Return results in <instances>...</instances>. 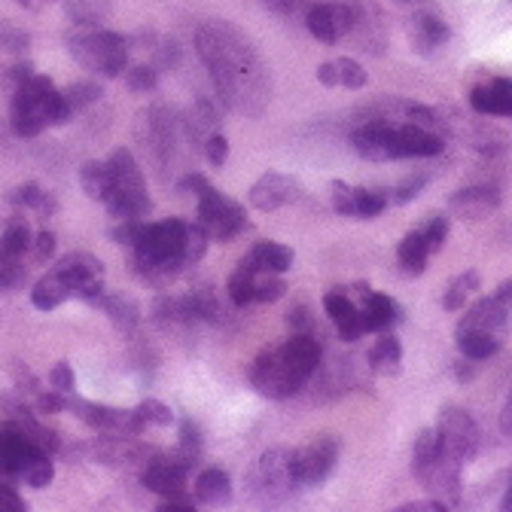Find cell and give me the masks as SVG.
<instances>
[{"mask_svg":"<svg viewBox=\"0 0 512 512\" xmlns=\"http://www.w3.org/2000/svg\"><path fill=\"white\" fill-rule=\"evenodd\" d=\"M196 49L220 101L235 113L260 116L269 104V71L253 43L226 22H208L196 31Z\"/></svg>","mask_w":512,"mask_h":512,"instance_id":"obj_1","label":"cell"},{"mask_svg":"<svg viewBox=\"0 0 512 512\" xmlns=\"http://www.w3.org/2000/svg\"><path fill=\"white\" fill-rule=\"evenodd\" d=\"M320 366V345L311 333H293L284 345L263 351L250 366V384L269 400H287Z\"/></svg>","mask_w":512,"mask_h":512,"instance_id":"obj_2","label":"cell"},{"mask_svg":"<svg viewBox=\"0 0 512 512\" xmlns=\"http://www.w3.org/2000/svg\"><path fill=\"white\" fill-rule=\"evenodd\" d=\"M512 317V281H503L491 296L479 299L455 330L458 351L470 360H488L503 348Z\"/></svg>","mask_w":512,"mask_h":512,"instance_id":"obj_3","label":"cell"},{"mask_svg":"<svg viewBox=\"0 0 512 512\" xmlns=\"http://www.w3.org/2000/svg\"><path fill=\"white\" fill-rule=\"evenodd\" d=\"M186 220H159V223H144L141 235L135 241V263L144 272V278H171L177 275L186 263Z\"/></svg>","mask_w":512,"mask_h":512,"instance_id":"obj_4","label":"cell"},{"mask_svg":"<svg viewBox=\"0 0 512 512\" xmlns=\"http://www.w3.org/2000/svg\"><path fill=\"white\" fill-rule=\"evenodd\" d=\"M461 467L464 464L448 455L439 445L433 427H427L415 436V442H412V473L448 509L461 503Z\"/></svg>","mask_w":512,"mask_h":512,"instance_id":"obj_5","label":"cell"},{"mask_svg":"<svg viewBox=\"0 0 512 512\" xmlns=\"http://www.w3.org/2000/svg\"><path fill=\"white\" fill-rule=\"evenodd\" d=\"M10 119H13V132L19 138H37L46 125H61L64 119H71V113L61 92L49 83V77L34 74L16 86Z\"/></svg>","mask_w":512,"mask_h":512,"instance_id":"obj_6","label":"cell"},{"mask_svg":"<svg viewBox=\"0 0 512 512\" xmlns=\"http://www.w3.org/2000/svg\"><path fill=\"white\" fill-rule=\"evenodd\" d=\"M110 168V192H107V211L116 220H141L150 214V196H147V180L128 150H116L107 159Z\"/></svg>","mask_w":512,"mask_h":512,"instance_id":"obj_7","label":"cell"},{"mask_svg":"<svg viewBox=\"0 0 512 512\" xmlns=\"http://www.w3.org/2000/svg\"><path fill=\"white\" fill-rule=\"evenodd\" d=\"M68 49L86 71L101 77H119L128 64V37L116 31H104V28L74 31L68 34Z\"/></svg>","mask_w":512,"mask_h":512,"instance_id":"obj_8","label":"cell"},{"mask_svg":"<svg viewBox=\"0 0 512 512\" xmlns=\"http://www.w3.org/2000/svg\"><path fill=\"white\" fill-rule=\"evenodd\" d=\"M293 455L290 448H269V452L260 455V461L253 464V470L247 473V488H250V497L256 503H284L293 488L299 485L296 479V464H293Z\"/></svg>","mask_w":512,"mask_h":512,"instance_id":"obj_9","label":"cell"},{"mask_svg":"<svg viewBox=\"0 0 512 512\" xmlns=\"http://www.w3.org/2000/svg\"><path fill=\"white\" fill-rule=\"evenodd\" d=\"M436 439L448 455L458 458L461 464L473 461L479 452V427L467 409L458 406H445L436 418Z\"/></svg>","mask_w":512,"mask_h":512,"instance_id":"obj_10","label":"cell"},{"mask_svg":"<svg viewBox=\"0 0 512 512\" xmlns=\"http://www.w3.org/2000/svg\"><path fill=\"white\" fill-rule=\"evenodd\" d=\"M199 223L208 229L211 238L229 241L247 226V214L238 202L226 199L223 192L208 183L205 189H199Z\"/></svg>","mask_w":512,"mask_h":512,"instance_id":"obj_11","label":"cell"},{"mask_svg":"<svg viewBox=\"0 0 512 512\" xmlns=\"http://www.w3.org/2000/svg\"><path fill=\"white\" fill-rule=\"evenodd\" d=\"M192 464H196V458L183 455L180 448L171 455H156L153 461H147V470L141 473V485L162 497H180L186 494V476Z\"/></svg>","mask_w":512,"mask_h":512,"instance_id":"obj_12","label":"cell"},{"mask_svg":"<svg viewBox=\"0 0 512 512\" xmlns=\"http://www.w3.org/2000/svg\"><path fill=\"white\" fill-rule=\"evenodd\" d=\"M336 461H339V439L330 436V433L314 436L305 448H299V452L293 455L299 485H320V482H327V476L333 473Z\"/></svg>","mask_w":512,"mask_h":512,"instance_id":"obj_13","label":"cell"},{"mask_svg":"<svg viewBox=\"0 0 512 512\" xmlns=\"http://www.w3.org/2000/svg\"><path fill=\"white\" fill-rule=\"evenodd\" d=\"M31 229L22 217L7 220L4 232H0V287H16L25 278V253H31Z\"/></svg>","mask_w":512,"mask_h":512,"instance_id":"obj_14","label":"cell"},{"mask_svg":"<svg viewBox=\"0 0 512 512\" xmlns=\"http://www.w3.org/2000/svg\"><path fill=\"white\" fill-rule=\"evenodd\" d=\"M37 455H43V448L16 421H7L0 427V476L22 479Z\"/></svg>","mask_w":512,"mask_h":512,"instance_id":"obj_15","label":"cell"},{"mask_svg":"<svg viewBox=\"0 0 512 512\" xmlns=\"http://www.w3.org/2000/svg\"><path fill=\"white\" fill-rule=\"evenodd\" d=\"M64 409L74 412L83 424L95 427V430H104V433H116V436H135L138 430H144L135 418V412L128 409H110V406H98V403H89V400H80V397H64Z\"/></svg>","mask_w":512,"mask_h":512,"instance_id":"obj_16","label":"cell"},{"mask_svg":"<svg viewBox=\"0 0 512 512\" xmlns=\"http://www.w3.org/2000/svg\"><path fill=\"white\" fill-rule=\"evenodd\" d=\"M55 269L71 284V293L77 299L95 302L104 293V266L92 253H68L55 263Z\"/></svg>","mask_w":512,"mask_h":512,"instance_id":"obj_17","label":"cell"},{"mask_svg":"<svg viewBox=\"0 0 512 512\" xmlns=\"http://www.w3.org/2000/svg\"><path fill=\"white\" fill-rule=\"evenodd\" d=\"M351 144L357 156L369 162H397L400 159V141H397V125L394 122H381L369 119L360 128H354Z\"/></svg>","mask_w":512,"mask_h":512,"instance_id":"obj_18","label":"cell"},{"mask_svg":"<svg viewBox=\"0 0 512 512\" xmlns=\"http://www.w3.org/2000/svg\"><path fill=\"white\" fill-rule=\"evenodd\" d=\"M305 25L311 31V37H317L320 43H339L342 37H348L357 25V13L351 4H314L305 16Z\"/></svg>","mask_w":512,"mask_h":512,"instance_id":"obj_19","label":"cell"},{"mask_svg":"<svg viewBox=\"0 0 512 512\" xmlns=\"http://www.w3.org/2000/svg\"><path fill=\"white\" fill-rule=\"evenodd\" d=\"M296 196H299V183L287 174H278V171H266L250 186V205L256 211H266V214L296 202Z\"/></svg>","mask_w":512,"mask_h":512,"instance_id":"obj_20","label":"cell"},{"mask_svg":"<svg viewBox=\"0 0 512 512\" xmlns=\"http://www.w3.org/2000/svg\"><path fill=\"white\" fill-rule=\"evenodd\" d=\"M397 141H400V159H430L439 156L445 147V135L418 122H397Z\"/></svg>","mask_w":512,"mask_h":512,"instance_id":"obj_21","label":"cell"},{"mask_svg":"<svg viewBox=\"0 0 512 512\" xmlns=\"http://www.w3.org/2000/svg\"><path fill=\"white\" fill-rule=\"evenodd\" d=\"M470 104L482 116H506L509 119L512 116V80L494 77V80H485V83L473 86Z\"/></svg>","mask_w":512,"mask_h":512,"instance_id":"obj_22","label":"cell"},{"mask_svg":"<svg viewBox=\"0 0 512 512\" xmlns=\"http://www.w3.org/2000/svg\"><path fill=\"white\" fill-rule=\"evenodd\" d=\"M360 317H363V330L366 333H381V330H391L394 324L403 320V308L397 299L384 296V293H363L360 302Z\"/></svg>","mask_w":512,"mask_h":512,"instance_id":"obj_23","label":"cell"},{"mask_svg":"<svg viewBox=\"0 0 512 512\" xmlns=\"http://www.w3.org/2000/svg\"><path fill=\"white\" fill-rule=\"evenodd\" d=\"M324 308L333 317V324L339 327L345 342H354V339H360L366 333L363 330V317H360V305H354V299L348 293H342V290L327 293L324 296Z\"/></svg>","mask_w":512,"mask_h":512,"instance_id":"obj_24","label":"cell"},{"mask_svg":"<svg viewBox=\"0 0 512 512\" xmlns=\"http://www.w3.org/2000/svg\"><path fill=\"white\" fill-rule=\"evenodd\" d=\"M500 205V192L494 186H470L452 196V211L464 220H482Z\"/></svg>","mask_w":512,"mask_h":512,"instance_id":"obj_25","label":"cell"},{"mask_svg":"<svg viewBox=\"0 0 512 512\" xmlns=\"http://www.w3.org/2000/svg\"><path fill=\"white\" fill-rule=\"evenodd\" d=\"M247 269L253 272H275V275H284L293 263V250L278 244V241H260L253 244V250L241 260Z\"/></svg>","mask_w":512,"mask_h":512,"instance_id":"obj_26","label":"cell"},{"mask_svg":"<svg viewBox=\"0 0 512 512\" xmlns=\"http://www.w3.org/2000/svg\"><path fill=\"white\" fill-rule=\"evenodd\" d=\"M448 37H452L448 25H445L439 16H430V13L415 16V22H412V28H409L412 49L421 52V55H430L433 49H439L442 43H448Z\"/></svg>","mask_w":512,"mask_h":512,"instance_id":"obj_27","label":"cell"},{"mask_svg":"<svg viewBox=\"0 0 512 512\" xmlns=\"http://www.w3.org/2000/svg\"><path fill=\"white\" fill-rule=\"evenodd\" d=\"M74 293H71V284L64 281V275L58 272V269H49L37 284H34V290H31V302H34V308H40V311H52V308H58L61 302H68Z\"/></svg>","mask_w":512,"mask_h":512,"instance_id":"obj_28","label":"cell"},{"mask_svg":"<svg viewBox=\"0 0 512 512\" xmlns=\"http://www.w3.org/2000/svg\"><path fill=\"white\" fill-rule=\"evenodd\" d=\"M196 500H202L208 506H226L232 500V479H229V473L217 470V467L199 473V479H196Z\"/></svg>","mask_w":512,"mask_h":512,"instance_id":"obj_29","label":"cell"},{"mask_svg":"<svg viewBox=\"0 0 512 512\" xmlns=\"http://www.w3.org/2000/svg\"><path fill=\"white\" fill-rule=\"evenodd\" d=\"M400 363H403V348H400V339L394 336H381L372 351H369V366L378 372V375H397L400 372Z\"/></svg>","mask_w":512,"mask_h":512,"instance_id":"obj_30","label":"cell"},{"mask_svg":"<svg viewBox=\"0 0 512 512\" xmlns=\"http://www.w3.org/2000/svg\"><path fill=\"white\" fill-rule=\"evenodd\" d=\"M427 256H430V247L421 232H409L397 247V260L406 275H421L427 269Z\"/></svg>","mask_w":512,"mask_h":512,"instance_id":"obj_31","label":"cell"},{"mask_svg":"<svg viewBox=\"0 0 512 512\" xmlns=\"http://www.w3.org/2000/svg\"><path fill=\"white\" fill-rule=\"evenodd\" d=\"M95 305H101L104 311H107V317L113 320L116 327H122V330H132V327H138V320H141V308L128 299V296H98L95 299Z\"/></svg>","mask_w":512,"mask_h":512,"instance_id":"obj_32","label":"cell"},{"mask_svg":"<svg viewBox=\"0 0 512 512\" xmlns=\"http://www.w3.org/2000/svg\"><path fill=\"white\" fill-rule=\"evenodd\" d=\"M476 290H479V272H473V269L461 272L452 284H448V290H445V296H442V308H445V311H461L464 302H467Z\"/></svg>","mask_w":512,"mask_h":512,"instance_id":"obj_33","label":"cell"},{"mask_svg":"<svg viewBox=\"0 0 512 512\" xmlns=\"http://www.w3.org/2000/svg\"><path fill=\"white\" fill-rule=\"evenodd\" d=\"M80 180H83V189H86L89 199L107 202V192H110V168H107V162H86L80 168Z\"/></svg>","mask_w":512,"mask_h":512,"instance_id":"obj_34","label":"cell"},{"mask_svg":"<svg viewBox=\"0 0 512 512\" xmlns=\"http://www.w3.org/2000/svg\"><path fill=\"white\" fill-rule=\"evenodd\" d=\"M68 16L80 28H98L110 16L107 0H68Z\"/></svg>","mask_w":512,"mask_h":512,"instance_id":"obj_35","label":"cell"},{"mask_svg":"<svg viewBox=\"0 0 512 512\" xmlns=\"http://www.w3.org/2000/svg\"><path fill=\"white\" fill-rule=\"evenodd\" d=\"M287 293V281L275 272H253V302H278Z\"/></svg>","mask_w":512,"mask_h":512,"instance_id":"obj_36","label":"cell"},{"mask_svg":"<svg viewBox=\"0 0 512 512\" xmlns=\"http://www.w3.org/2000/svg\"><path fill=\"white\" fill-rule=\"evenodd\" d=\"M226 290H229V299L235 305H250L253 302V269H247L244 263H238V269L232 272Z\"/></svg>","mask_w":512,"mask_h":512,"instance_id":"obj_37","label":"cell"},{"mask_svg":"<svg viewBox=\"0 0 512 512\" xmlns=\"http://www.w3.org/2000/svg\"><path fill=\"white\" fill-rule=\"evenodd\" d=\"M388 208V196L378 189H354V217H378Z\"/></svg>","mask_w":512,"mask_h":512,"instance_id":"obj_38","label":"cell"},{"mask_svg":"<svg viewBox=\"0 0 512 512\" xmlns=\"http://www.w3.org/2000/svg\"><path fill=\"white\" fill-rule=\"evenodd\" d=\"M132 412H135L141 427H168L174 421V412L165 403H159V400H147V403H141Z\"/></svg>","mask_w":512,"mask_h":512,"instance_id":"obj_39","label":"cell"},{"mask_svg":"<svg viewBox=\"0 0 512 512\" xmlns=\"http://www.w3.org/2000/svg\"><path fill=\"white\" fill-rule=\"evenodd\" d=\"M61 98H64V104H68V113L74 116L77 110H83L86 104L101 98V89L95 83H74V86H68L61 92Z\"/></svg>","mask_w":512,"mask_h":512,"instance_id":"obj_40","label":"cell"},{"mask_svg":"<svg viewBox=\"0 0 512 512\" xmlns=\"http://www.w3.org/2000/svg\"><path fill=\"white\" fill-rule=\"evenodd\" d=\"M52 476H55V464H52V455H37L34 461H31V467L25 470V482L31 485V488H46L49 482H52Z\"/></svg>","mask_w":512,"mask_h":512,"instance_id":"obj_41","label":"cell"},{"mask_svg":"<svg viewBox=\"0 0 512 512\" xmlns=\"http://www.w3.org/2000/svg\"><path fill=\"white\" fill-rule=\"evenodd\" d=\"M336 68H339V86H345V89H363L366 80H369L366 68H363V64H357L354 58H339Z\"/></svg>","mask_w":512,"mask_h":512,"instance_id":"obj_42","label":"cell"},{"mask_svg":"<svg viewBox=\"0 0 512 512\" xmlns=\"http://www.w3.org/2000/svg\"><path fill=\"white\" fill-rule=\"evenodd\" d=\"M156 83H159L156 68H147V64H138V68L125 74V86L132 92H150V89H156Z\"/></svg>","mask_w":512,"mask_h":512,"instance_id":"obj_43","label":"cell"},{"mask_svg":"<svg viewBox=\"0 0 512 512\" xmlns=\"http://www.w3.org/2000/svg\"><path fill=\"white\" fill-rule=\"evenodd\" d=\"M424 183H427V174H412V177H406L400 186H394V192H391V202L394 205H409L418 192L424 189Z\"/></svg>","mask_w":512,"mask_h":512,"instance_id":"obj_44","label":"cell"},{"mask_svg":"<svg viewBox=\"0 0 512 512\" xmlns=\"http://www.w3.org/2000/svg\"><path fill=\"white\" fill-rule=\"evenodd\" d=\"M330 192H333V211L342 214V217H354V186H348L342 180H333Z\"/></svg>","mask_w":512,"mask_h":512,"instance_id":"obj_45","label":"cell"},{"mask_svg":"<svg viewBox=\"0 0 512 512\" xmlns=\"http://www.w3.org/2000/svg\"><path fill=\"white\" fill-rule=\"evenodd\" d=\"M180 452L189 455V458H199V452H202V433L192 421L180 424Z\"/></svg>","mask_w":512,"mask_h":512,"instance_id":"obj_46","label":"cell"},{"mask_svg":"<svg viewBox=\"0 0 512 512\" xmlns=\"http://www.w3.org/2000/svg\"><path fill=\"white\" fill-rule=\"evenodd\" d=\"M49 384L58 394H74V366L71 363H55L49 372Z\"/></svg>","mask_w":512,"mask_h":512,"instance_id":"obj_47","label":"cell"},{"mask_svg":"<svg viewBox=\"0 0 512 512\" xmlns=\"http://www.w3.org/2000/svg\"><path fill=\"white\" fill-rule=\"evenodd\" d=\"M421 235H424L430 253L439 250V247L445 244V238H448V220H445V217H430V223L421 229Z\"/></svg>","mask_w":512,"mask_h":512,"instance_id":"obj_48","label":"cell"},{"mask_svg":"<svg viewBox=\"0 0 512 512\" xmlns=\"http://www.w3.org/2000/svg\"><path fill=\"white\" fill-rule=\"evenodd\" d=\"M205 156H208V162H211L214 168H220V165L229 159V141H226L220 132L208 135V141H205Z\"/></svg>","mask_w":512,"mask_h":512,"instance_id":"obj_49","label":"cell"},{"mask_svg":"<svg viewBox=\"0 0 512 512\" xmlns=\"http://www.w3.org/2000/svg\"><path fill=\"white\" fill-rule=\"evenodd\" d=\"M141 220H119V226L110 232L113 235V241L116 244H125V247H135V241H138V235H141Z\"/></svg>","mask_w":512,"mask_h":512,"instance_id":"obj_50","label":"cell"},{"mask_svg":"<svg viewBox=\"0 0 512 512\" xmlns=\"http://www.w3.org/2000/svg\"><path fill=\"white\" fill-rule=\"evenodd\" d=\"M28 34L25 31H19V28H13V25H0V46L4 49H10V52H22V49H28Z\"/></svg>","mask_w":512,"mask_h":512,"instance_id":"obj_51","label":"cell"},{"mask_svg":"<svg viewBox=\"0 0 512 512\" xmlns=\"http://www.w3.org/2000/svg\"><path fill=\"white\" fill-rule=\"evenodd\" d=\"M52 253H55V235L52 232H40V235L31 238V256H34V263H46Z\"/></svg>","mask_w":512,"mask_h":512,"instance_id":"obj_52","label":"cell"},{"mask_svg":"<svg viewBox=\"0 0 512 512\" xmlns=\"http://www.w3.org/2000/svg\"><path fill=\"white\" fill-rule=\"evenodd\" d=\"M25 500L19 497V491L10 482H0V512H22Z\"/></svg>","mask_w":512,"mask_h":512,"instance_id":"obj_53","label":"cell"},{"mask_svg":"<svg viewBox=\"0 0 512 512\" xmlns=\"http://www.w3.org/2000/svg\"><path fill=\"white\" fill-rule=\"evenodd\" d=\"M317 80L320 83H324V86H339V68H336V61H324V64H320V68H317Z\"/></svg>","mask_w":512,"mask_h":512,"instance_id":"obj_54","label":"cell"},{"mask_svg":"<svg viewBox=\"0 0 512 512\" xmlns=\"http://www.w3.org/2000/svg\"><path fill=\"white\" fill-rule=\"evenodd\" d=\"M290 327H293L296 333H308V330H311V324H308V311H305V308H293V311H290Z\"/></svg>","mask_w":512,"mask_h":512,"instance_id":"obj_55","label":"cell"},{"mask_svg":"<svg viewBox=\"0 0 512 512\" xmlns=\"http://www.w3.org/2000/svg\"><path fill=\"white\" fill-rule=\"evenodd\" d=\"M500 430H503V436H509L512 439V394L506 397V403H503V412H500Z\"/></svg>","mask_w":512,"mask_h":512,"instance_id":"obj_56","label":"cell"},{"mask_svg":"<svg viewBox=\"0 0 512 512\" xmlns=\"http://www.w3.org/2000/svg\"><path fill=\"white\" fill-rule=\"evenodd\" d=\"M266 7H272V10H278V13H290L293 10V0H263Z\"/></svg>","mask_w":512,"mask_h":512,"instance_id":"obj_57","label":"cell"},{"mask_svg":"<svg viewBox=\"0 0 512 512\" xmlns=\"http://www.w3.org/2000/svg\"><path fill=\"white\" fill-rule=\"evenodd\" d=\"M500 509L512 512V479H509V485H506V494H503V500H500Z\"/></svg>","mask_w":512,"mask_h":512,"instance_id":"obj_58","label":"cell"}]
</instances>
